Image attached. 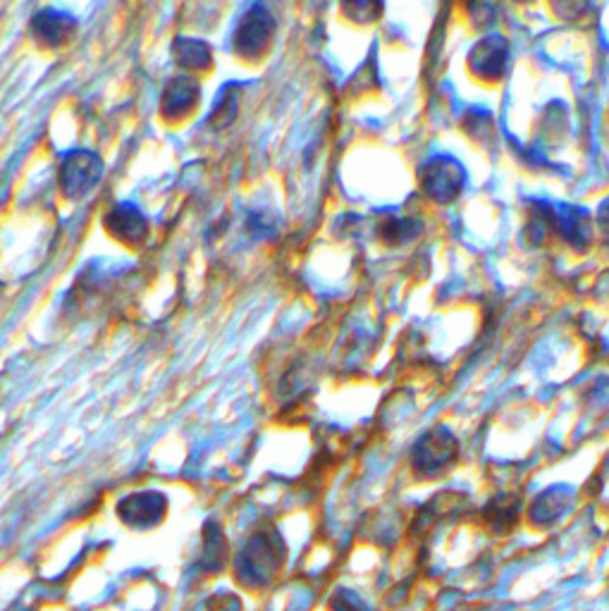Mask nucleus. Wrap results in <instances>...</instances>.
<instances>
[{
    "label": "nucleus",
    "mask_w": 609,
    "mask_h": 611,
    "mask_svg": "<svg viewBox=\"0 0 609 611\" xmlns=\"http://www.w3.org/2000/svg\"><path fill=\"white\" fill-rule=\"evenodd\" d=\"M287 557V545L278 533H258L246 542L235 564V576L244 585H266L278 576L282 561Z\"/></svg>",
    "instance_id": "obj_1"
},
{
    "label": "nucleus",
    "mask_w": 609,
    "mask_h": 611,
    "mask_svg": "<svg viewBox=\"0 0 609 611\" xmlns=\"http://www.w3.org/2000/svg\"><path fill=\"white\" fill-rule=\"evenodd\" d=\"M103 177V160L91 151H70L60 163V189L67 199H82Z\"/></svg>",
    "instance_id": "obj_2"
},
{
    "label": "nucleus",
    "mask_w": 609,
    "mask_h": 611,
    "mask_svg": "<svg viewBox=\"0 0 609 611\" xmlns=\"http://www.w3.org/2000/svg\"><path fill=\"white\" fill-rule=\"evenodd\" d=\"M168 514V497L163 492H132L118 504V516L127 528L151 530L161 526Z\"/></svg>",
    "instance_id": "obj_3"
},
{
    "label": "nucleus",
    "mask_w": 609,
    "mask_h": 611,
    "mask_svg": "<svg viewBox=\"0 0 609 611\" xmlns=\"http://www.w3.org/2000/svg\"><path fill=\"white\" fill-rule=\"evenodd\" d=\"M275 22L273 15L263 8V5H254L251 10H246L242 20L237 24L235 32V51H239L246 58H254V55L266 51L270 36H273Z\"/></svg>",
    "instance_id": "obj_4"
},
{
    "label": "nucleus",
    "mask_w": 609,
    "mask_h": 611,
    "mask_svg": "<svg viewBox=\"0 0 609 611\" xmlns=\"http://www.w3.org/2000/svg\"><path fill=\"white\" fill-rule=\"evenodd\" d=\"M77 22L72 20L67 12L58 10H41L39 15H34L32 20V32L43 46L58 48L70 39V34L75 32Z\"/></svg>",
    "instance_id": "obj_5"
},
{
    "label": "nucleus",
    "mask_w": 609,
    "mask_h": 611,
    "mask_svg": "<svg viewBox=\"0 0 609 611\" xmlns=\"http://www.w3.org/2000/svg\"><path fill=\"white\" fill-rule=\"evenodd\" d=\"M106 225L122 242L137 244L146 237L144 213H141L137 206H132V203H118V206L108 213Z\"/></svg>",
    "instance_id": "obj_6"
},
{
    "label": "nucleus",
    "mask_w": 609,
    "mask_h": 611,
    "mask_svg": "<svg viewBox=\"0 0 609 611\" xmlns=\"http://www.w3.org/2000/svg\"><path fill=\"white\" fill-rule=\"evenodd\" d=\"M199 96V84L194 79L175 77L163 94V113L168 117L189 113L196 106V101H199Z\"/></svg>",
    "instance_id": "obj_7"
},
{
    "label": "nucleus",
    "mask_w": 609,
    "mask_h": 611,
    "mask_svg": "<svg viewBox=\"0 0 609 611\" xmlns=\"http://www.w3.org/2000/svg\"><path fill=\"white\" fill-rule=\"evenodd\" d=\"M227 557V540L218 523L208 521L203 528V552H201V569L215 571L223 566Z\"/></svg>",
    "instance_id": "obj_8"
},
{
    "label": "nucleus",
    "mask_w": 609,
    "mask_h": 611,
    "mask_svg": "<svg viewBox=\"0 0 609 611\" xmlns=\"http://www.w3.org/2000/svg\"><path fill=\"white\" fill-rule=\"evenodd\" d=\"M175 58L187 70H206L211 65V48L199 39H177Z\"/></svg>",
    "instance_id": "obj_9"
},
{
    "label": "nucleus",
    "mask_w": 609,
    "mask_h": 611,
    "mask_svg": "<svg viewBox=\"0 0 609 611\" xmlns=\"http://www.w3.org/2000/svg\"><path fill=\"white\" fill-rule=\"evenodd\" d=\"M232 86H235V84L227 86L223 94H220L218 103H215L213 115H211L213 127H227L232 120H235L239 106H237V91L232 89Z\"/></svg>",
    "instance_id": "obj_10"
}]
</instances>
